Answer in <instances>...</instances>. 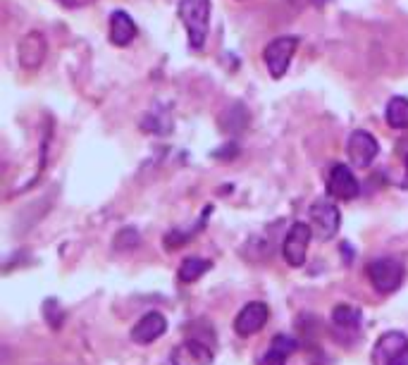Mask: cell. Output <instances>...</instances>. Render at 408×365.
I'll list each match as a JSON object with an SVG mask.
<instances>
[{"instance_id":"obj_9","label":"cell","mask_w":408,"mask_h":365,"mask_svg":"<svg viewBox=\"0 0 408 365\" xmlns=\"http://www.w3.org/2000/svg\"><path fill=\"white\" fill-rule=\"evenodd\" d=\"M328 194L337 201H353L356 196L360 194V184L358 179L346 165L337 162V165L330 167L328 175Z\"/></svg>"},{"instance_id":"obj_11","label":"cell","mask_w":408,"mask_h":365,"mask_svg":"<svg viewBox=\"0 0 408 365\" xmlns=\"http://www.w3.org/2000/svg\"><path fill=\"white\" fill-rule=\"evenodd\" d=\"M211 363H213V349L196 339H186L170 356V365H211Z\"/></svg>"},{"instance_id":"obj_4","label":"cell","mask_w":408,"mask_h":365,"mask_svg":"<svg viewBox=\"0 0 408 365\" xmlns=\"http://www.w3.org/2000/svg\"><path fill=\"white\" fill-rule=\"evenodd\" d=\"M296 48H299V38L296 36H279L265 45L263 60L272 79H282L287 74L291 60L296 55Z\"/></svg>"},{"instance_id":"obj_16","label":"cell","mask_w":408,"mask_h":365,"mask_svg":"<svg viewBox=\"0 0 408 365\" xmlns=\"http://www.w3.org/2000/svg\"><path fill=\"white\" fill-rule=\"evenodd\" d=\"M332 322H335L337 329H358L360 324V313L353 308V306H337L335 313H332Z\"/></svg>"},{"instance_id":"obj_17","label":"cell","mask_w":408,"mask_h":365,"mask_svg":"<svg viewBox=\"0 0 408 365\" xmlns=\"http://www.w3.org/2000/svg\"><path fill=\"white\" fill-rule=\"evenodd\" d=\"M270 349H275L279 351L282 356H291V353L296 351V339L294 337H289V334H275L272 337V344H270Z\"/></svg>"},{"instance_id":"obj_20","label":"cell","mask_w":408,"mask_h":365,"mask_svg":"<svg viewBox=\"0 0 408 365\" xmlns=\"http://www.w3.org/2000/svg\"><path fill=\"white\" fill-rule=\"evenodd\" d=\"M258 365H287V356H282L275 349H267L263 356L258 358Z\"/></svg>"},{"instance_id":"obj_15","label":"cell","mask_w":408,"mask_h":365,"mask_svg":"<svg viewBox=\"0 0 408 365\" xmlns=\"http://www.w3.org/2000/svg\"><path fill=\"white\" fill-rule=\"evenodd\" d=\"M211 265H213L211 260L198 258V256H191V258L182 260V265H179V270H177L179 282H182V284H191V282L201 280V277L206 275L208 270H211Z\"/></svg>"},{"instance_id":"obj_12","label":"cell","mask_w":408,"mask_h":365,"mask_svg":"<svg viewBox=\"0 0 408 365\" xmlns=\"http://www.w3.org/2000/svg\"><path fill=\"white\" fill-rule=\"evenodd\" d=\"M167 329V320L165 315L158 310H150L132 327V341L136 344H153L155 339H160Z\"/></svg>"},{"instance_id":"obj_19","label":"cell","mask_w":408,"mask_h":365,"mask_svg":"<svg viewBox=\"0 0 408 365\" xmlns=\"http://www.w3.org/2000/svg\"><path fill=\"white\" fill-rule=\"evenodd\" d=\"M43 313H45V317H48V322H50V327L53 329H57L62 324V308L57 306V301H53V299H48L45 301V306H43Z\"/></svg>"},{"instance_id":"obj_6","label":"cell","mask_w":408,"mask_h":365,"mask_svg":"<svg viewBox=\"0 0 408 365\" xmlns=\"http://www.w3.org/2000/svg\"><path fill=\"white\" fill-rule=\"evenodd\" d=\"M342 224V213L332 201L320 199L311 206V227L320 239H332L337 236Z\"/></svg>"},{"instance_id":"obj_18","label":"cell","mask_w":408,"mask_h":365,"mask_svg":"<svg viewBox=\"0 0 408 365\" xmlns=\"http://www.w3.org/2000/svg\"><path fill=\"white\" fill-rule=\"evenodd\" d=\"M113 243H115V248H118V251H127V248H134L139 243L136 229H122L120 234L113 239Z\"/></svg>"},{"instance_id":"obj_7","label":"cell","mask_w":408,"mask_h":365,"mask_svg":"<svg viewBox=\"0 0 408 365\" xmlns=\"http://www.w3.org/2000/svg\"><path fill=\"white\" fill-rule=\"evenodd\" d=\"M45 55H48V43H45V36L41 31L24 34L20 43H17V62L27 72H34V69L43 65Z\"/></svg>"},{"instance_id":"obj_8","label":"cell","mask_w":408,"mask_h":365,"mask_svg":"<svg viewBox=\"0 0 408 365\" xmlns=\"http://www.w3.org/2000/svg\"><path fill=\"white\" fill-rule=\"evenodd\" d=\"M267 317H270V308L263 301H251L237 313L234 317V332L239 337H253L255 332L265 327Z\"/></svg>"},{"instance_id":"obj_5","label":"cell","mask_w":408,"mask_h":365,"mask_svg":"<svg viewBox=\"0 0 408 365\" xmlns=\"http://www.w3.org/2000/svg\"><path fill=\"white\" fill-rule=\"evenodd\" d=\"M311 236H313L311 224H306V222L291 224V229L287 231L284 243H282V256L291 265V268H301V265L306 263L308 246H311Z\"/></svg>"},{"instance_id":"obj_13","label":"cell","mask_w":408,"mask_h":365,"mask_svg":"<svg viewBox=\"0 0 408 365\" xmlns=\"http://www.w3.org/2000/svg\"><path fill=\"white\" fill-rule=\"evenodd\" d=\"M136 31H139L136 24H134V20L125 13V10H115V13L110 15L108 36H110V43L113 45H120V48L129 45L132 41L136 38Z\"/></svg>"},{"instance_id":"obj_10","label":"cell","mask_w":408,"mask_h":365,"mask_svg":"<svg viewBox=\"0 0 408 365\" xmlns=\"http://www.w3.org/2000/svg\"><path fill=\"white\" fill-rule=\"evenodd\" d=\"M346 150H349V160H351L353 167H368L370 162L377 158V153H380V143H377V138L372 136L370 131L356 129L351 131V136H349Z\"/></svg>"},{"instance_id":"obj_2","label":"cell","mask_w":408,"mask_h":365,"mask_svg":"<svg viewBox=\"0 0 408 365\" xmlns=\"http://www.w3.org/2000/svg\"><path fill=\"white\" fill-rule=\"evenodd\" d=\"M406 265L399 258H375L368 263V280L377 294H392L404 284Z\"/></svg>"},{"instance_id":"obj_14","label":"cell","mask_w":408,"mask_h":365,"mask_svg":"<svg viewBox=\"0 0 408 365\" xmlns=\"http://www.w3.org/2000/svg\"><path fill=\"white\" fill-rule=\"evenodd\" d=\"M384 120L392 129H408V98H389L387 108H384Z\"/></svg>"},{"instance_id":"obj_3","label":"cell","mask_w":408,"mask_h":365,"mask_svg":"<svg viewBox=\"0 0 408 365\" xmlns=\"http://www.w3.org/2000/svg\"><path fill=\"white\" fill-rule=\"evenodd\" d=\"M372 365H408V337L404 332H384L372 346Z\"/></svg>"},{"instance_id":"obj_1","label":"cell","mask_w":408,"mask_h":365,"mask_svg":"<svg viewBox=\"0 0 408 365\" xmlns=\"http://www.w3.org/2000/svg\"><path fill=\"white\" fill-rule=\"evenodd\" d=\"M177 15L186 29L189 45L194 50H203L211 24V0H179Z\"/></svg>"},{"instance_id":"obj_21","label":"cell","mask_w":408,"mask_h":365,"mask_svg":"<svg viewBox=\"0 0 408 365\" xmlns=\"http://www.w3.org/2000/svg\"><path fill=\"white\" fill-rule=\"evenodd\" d=\"M184 241H186V234H182V231H172V234L165 236V248L167 251H172V248L184 246Z\"/></svg>"}]
</instances>
